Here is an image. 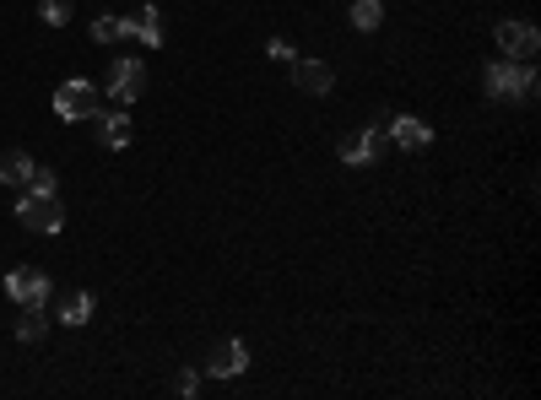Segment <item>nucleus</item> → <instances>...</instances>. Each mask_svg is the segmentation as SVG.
<instances>
[{
    "label": "nucleus",
    "mask_w": 541,
    "mask_h": 400,
    "mask_svg": "<svg viewBox=\"0 0 541 400\" xmlns=\"http://www.w3.org/2000/svg\"><path fill=\"white\" fill-rule=\"evenodd\" d=\"M482 87H487V98H520V103H531L536 98V65L531 60H493L482 71Z\"/></svg>",
    "instance_id": "f257e3e1"
},
{
    "label": "nucleus",
    "mask_w": 541,
    "mask_h": 400,
    "mask_svg": "<svg viewBox=\"0 0 541 400\" xmlns=\"http://www.w3.org/2000/svg\"><path fill=\"white\" fill-rule=\"evenodd\" d=\"M17 222L28 233H44V238H55L60 228H65V211H60V200L55 195H38V190H28L17 200Z\"/></svg>",
    "instance_id": "f03ea898"
},
{
    "label": "nucleus",
    "mask_w": 541,
    "mask_h": 400,
    "mask_svg": "<svg viewBox=\"0 0 541 400\" xmlns=\"http://www.w3.org/2000/svg\"><path fill=\"white\" fill-rule=\"evenodd\" d=\"M55 114L71 119V125H76V119H98L103 114V92L92 82H60L55 87Z\"/></svg>",
    "instance_id": "7ed1b4c3"
},
{
    "label": "nucleus",
    "mask_w": 541,
    "mask_h": 400,
    "mask_svg": "<svg viewBox=\"0 0 541 400\" xmlns=\"http://www.w3.org/2000/svg\"><path fill=\"white\" fill-rule=\"evenodd\" d=\"M6 292H11V303H22V309H44L49 303V276L38 271V265H17V271L6 276Z\"/></svg>",
    "instance_id": "20e7f679"
},
{
    "label": "nucleus",
    "mask_w": 541,
    "mask_h": 400,
    "mask_svg": "<svg viewBox=\"0 0 541 400\" xmlns=\"http://www.w3.org/2000/svg\"><path fill=\"white\" fill-rule=\"evenodd\" d=\"M498 49H504V60H536L541 33L531 28V22L509 17V22H498Z\"/></svg>",
    "instance_id": "39448f33"
},
{
    "label": "nucleus",
    "mask_w": 541,
    "mask_h": 400,
    "mask_svg": "<svg viewBox=\"0 0 541 400\" xmlns=\"http://www.w3.org/2000/svg\"><path fill=\"white\" fill-rule=\"evenodd\" d=\"M141 87H147V65H141V60H114V71H109V98L120 103V109L141 98Z\"/></svg>",
    "instance_id": "423d86ee"
},
{
    "label": "nucleus",
    "mask_w": 541,
    "mask_h": 400,
    "mask_svg": "<svg viewBox=\"0 0 541 400\" xmlns=\"http://www.w3.org/2000/svg\"><path fill=\"white\" fill-rule=\"evenodd\" d=\"M244 368H249V346L244 341H217L206 352V373H211V379H239Z\"/></svg>",
    "instance_id": "0eeeda50"
},
{
    "label": "nucleus",
    "mask_w": 541,
    "mask_h": 400,
    "mask_svg": "<svg viewBox=\"0 0 541 400\" xmlns=\"http://www.w3.org/2000/svg\"><path fill=\"white\" fill-rule=\"evenodd\" d=\"M120 38H141L147 49H163V11L141 6L136 17H120Z\"/></svg>",
    "instance_id": "6e6552de"
},
{
    "label": "nucleus",
    "mask_w": 541,
    "mask_h": 400,
    "mask_svg": "<svg viewBox=\"0 0 541 400\" xmlns=\"http://www.w3.org/2000/svg\"><path fill=\"white\" fill-rule=\"evenodd\" d=\"M293 87L309 92V98H325V92L336 87V76H331L325 60H293Z\"/></svg>",
    "instance_id": "1a4fd4ad"
},
{
    "label": "nucleus",
    "mask_w": 541,
    "mask_h": 400,
    "mask_svg": "<svg viewBox=\"0 0 541 400\" xmlns=\"http://www.w3.org/2000/svg\"><path fill=\"white\" fill-rule=\"evenodd\" d=\"M379 146H385V136H379V130H352V136L336 146V157H341V163H352V168H358V163H374V157H379Z\"/></svg>",
    "instance_id": "9d476101"
},
{
    "label": "nucleus",
    "mask_w": 541,
    "mask_h": 400,
    "mask_svg": "<svg viewBox=\"0 0 541 400\" xmlns=\"http://www.w3.org/2000/svg\"><path fill=\"white\" fill-rule=\"evenodd\" d=\"M390 141L401 146V152H422V146L433 141V130L422 125V119H412V114H401V119H395V125H390Z\"/></svg>",
    "instance_id": "9b49d317"
},
{
    "label": "nucleus",
    "mask_w": 541,
    "mask_h": 400,
    "mask_svg": "<svg viewBox=\"0 0 541 400\" xmlns=\"http://www.w3.org/2000/svg\"><path fill=\"white\" fill-rule=\"evenodd\" d=\"M98 146H109V152H120V146H130V119H125V109H109V114H98Z\"/></svg>",
    "instance_id": "f8f14e48"
},
{
    "label": "nucleus",
    "mask_w": 541,
    "mask_h": 400,
    "mask_svg": "<svg viewBox=\"0 0 541 400\" xmlns=\"http://www.w3.org/2000/svg\"><path fill=\"white\" fill-rule=\"evenodd\" d=\"M33 179V157L28 152H6L0 157V184H28Z\"/></svg>",
    "instance_id": "ddd939ff"
},
{
    "label": "nucleus",
    "mask_w": 541,
    "mask_h": 400,
    "mask_svg": "<svg viewBox=\"0 0 541 400\" xmlns=\"http://www.w3.org/2000/svg\"><path fill=\"white\" fill-rule=\"evenodd\" d=\"M60 319H65V325H87V319H92V292H65Z\"/></svg>",
    "instance_id": "4468645a"
},
{
    "label": "nucleus",
    "mask_w": 541,
    "mask_h": 400,
    "mask_svg": "<svg viewBox=\"0 0 541 400\" xmlns=\"http://www.w3.org/2000/svg\"><path fill=\"white\" fill-rule=\"evenodd\" d=\"M379 22H385V6H379V0H358V6H352V28L358 33H374Z\"/></svg>",
    "instance_id": "2eb2a0df"
},
{
    "label": "nucleus",
    "mask_w": 541,
    "mask_h": 400,
    "mask_svg": "<svg viewBox=\"0 0 541 400\" xmlns=\"http://www.w3.org/2000/svg\"><path fill=\"white\" fill-rule=\"evenodd\" d=\"M44 330H49V314H44V309H22L17 341H44Z\"/></svg>",
    "instance_id": "dca6fc26"
},
{
    "label": "nucleus",
    "mask_w": 541,
    "mask_h": 400,
    "mask_svg": "<svg viewBox=\"0 0 541 400\" xmlns=\"http://www.w3.org/2000/svg\"><path fill=\"white\" fill-rule=\"evenodd\" d=\"M38 17H44L49 28H65V22H71V0H44V6H38Z\"/></svg>",
    "instance_id": "f3484780"
},
{
    "label": "nucleus",
    "mask_w": 541,
    "mask_h": 400,
    "mask_svg": "<svg viewBox=\"0 0 541 400\" xmlns=\"http://www.w3.org/2000/svg\"><path fill=\"white\" fill-rule=\"evenodd\" d=\"M92 44H120V17H98V22H92Z\"/></svg>",
    "instance_id": "a211bd4d"
},
{
    "label": "nucleus",
    "mask_w": 541,
    "mask_h": 400,
    "mask_svg": "<svg viewBox=\"0 0 541 400\" xmlns=\"http://www.w3.org/2000/svg\"><path fill=\"white\" fill-rule=\"evenodd\" d=\"M28 190H38V195H55V173H49V168H33Z\"/></svg>",
    "instance_id": "6ab92c4d"
},
{
    "label": "nucleus",
    "mask_w": 541,
    "mask_h": 400,
    "mask_svg": "<svg viewBox=\"0 0 541 400\" xmlns=\"http://www.w3.org/2000/svg\"><path fill=\"white\" fill-rule=\"evenodd\" d=\"M266 55H271V60H287V65L298 60V55H293V44H287V38H271V44H266Z\"/></svg>",
    "instance_id": "aec40b11"
},
{
    "label": "nucleus",
    "mask_w": 541,
    "mask_h": 400,
    "mask_svg": "<svg viewBox=\"0 0 541 400\" xmlns=\"http://www.w3.org/2000/svg\"><path fill=\"white\" fill-rule=\"evenodd\" d=\"M195 390H201V379H195V373H179V379H174V395H184V400H190Z\"/></svg>",
    "instance_id": "412c9836"
}]
</instances>
